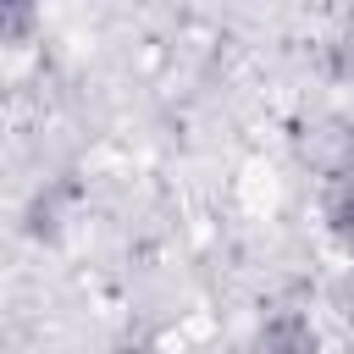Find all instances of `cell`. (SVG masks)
Returning a JSON list of instances; mask_svg holds the SVG:
<instances>
[{"label":"cell","mask_w":354,"mask_h":354,"mask_svg":"<svg viewBox=\"0 0 354 354\" xmlns=\"http://www.w3.org/2000/svg\"><path fill=\"white\" fill-rule=\"evenodd\" d=\"M326 227L354 249V138H348L343 160L332 166V188H326Z\"/></svg>","instance_id":"obj_1"},{"label":"cell","mask_w":354,"mask_h":354,"mask_svg":"<svg viewBox=\"0 0 354 354\" xmlns=\"http://www.w3.org/2000/svg\"><path fill=\"white\" fill-rule=\"evenodd\" d=\"M39 22H44V6H39V0H0V44H6V50L33 44Z\"/></svg>","instance_id":"obj_2"},{"label":"cell","mask_w":354,"mask_h":354,"mask_svg":"<svg viewBox=\"0 0 354 354\" xmlns=\"http://www.w3.org/2000/svg\"><path fill=\"white\" fill-rule=\"evenodd\" d=\"M254 343H266V348H310V343H315V326L282 310L277 321H266V326L254 332Z\"/></svg>","instance_id":"obj_3"}]
</instances>
